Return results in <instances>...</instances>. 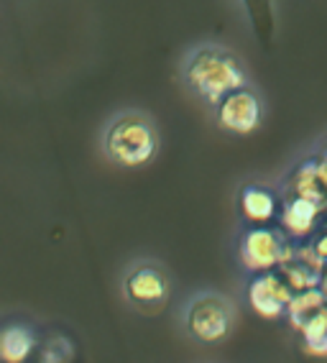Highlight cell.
<instances>
[{"mask_svg":"<svg viewBox=\"0 0 327 363\" xmlns=\"http://www.w3.org/2000/svg\"><path fill=\"white\" fill-rule=\"evenodd\" d=\"M276 208L279 205H276L271 189L261 187V184H248L241 189V213L253 225H266L268 220H274Z\"/></svg>","mask_w":327,"mask_h":363,"instance_id":"8fae6325","label":"cell"},{"mask_svg":"<svg viewBox=\"0 0 327 363\" xmlns=\"http://www.w3.org/2000/svg\"><path fill=\"white\" fill-rule=\"evenodd\" d=\"M294 243H289L284 230L266 225L248 228L241 238V264L246 272H274L292 256Z\"/></svg>","mask_w":327,"mask_h":363,"instance_id":"277c9868","label":"cell"},{"mask_svg":"<svg viewBox=\"0 0 327 363\" xmlns=\"http://www.w3.org/2000/svg\"><path fill=\"white\" fill-rule=\"evenodd\" d=\"M49 363H54V361H49Z\"/></svg>","mask_w":327,"mask_h":363,"instance_id":"ffe728a7","label":"cell"},{"mask_svg":"<svg viewBox=\"0 0 327 363\" xmlns=\"http://www.w3.org/2000/svg\"><path fill=\"white\" fill-rule=\"evenodd\" d=\"M320 164H322V169H325V172H327V149L322 151V156H320Z\"/></svg>","mask_w":327,"mask_h":363,"instance_id":"ac0fdd59","label":"cell"},{"mask_svg":"<svg viewBox=\"0 0 327 363\" xmlns=\"http://www.w3.org/2000/svg\"><path fill=\"white\" fill-rule=\"evenodd\" d=\"M302 335V343H304V350H307L309 356H327V307L320 310L309 320L304 328L299 330Z\"/></svg>","mask_w":327,"mask_h":363,"instance_id":"9a60e30c","label":"cell"},{"mask_svg":"<svg viewBox=\"0 0 327 363\" xmlns=\"http://www.w3.org/2000/svg\"><path fill=\"white\" fill-rule=\"evenodd\" d=\"M248 305L263 320H279L287 315V307L294 297V289L289 286L279 272H261L248 281Z\"/></svg>","mask_w":327,"mask_h":363,"instance_id":"8992f818","label":"cell"},{"mask_svg":"<svg viewBox=\"0 0 327 363\" xmlns=\"http://www.w3.org/2000/svg\"><path fill=\"white\" fill-rule=\"evenodd\" d=\"M184 333L202 345L220 343L236 325V307L217 292H200L187 302L182 312Z\"/></svg>","mask_w":327,"mask_h":363,"instance_id":"3957f363","label":"cell"},{"mask_svg":"<svg viewBox=\"0 0 327 363\" xmlns=\"http://www.w3.org/2000/svg\"><path fill=\"white\" fill-rule=\"evenodd\" d=\"M289 187H292L294 195L309 197V200L322 202V205H325V200H327V172L322 169L320 159L302 162L299 167L294 169Z\"/></svg>","mask_w":327,"mask_h":363,"instance_id":"30bf717a","label":"cell"},{"mask_svg":"<svg viewBox=\"0 0 327 363\" xmlns=\"http://www.w3.org/2000/svg\"><path fill=\"white\" fill-rule=\"evenodd\" d=\"M312 248H314V251H317V256H320V259L327 264V230H322V233L314 235Z\"/></svg>","mask_w":327,"mask_h":363,"instance_id":"2e32d148","label":"cell"},{"mask_svg":"<svg viewBox=\"0 0 327 363\" xmlns=\"http://www.w3.org/2000/svg\"><path fill=\"white\" fill-rule=\"evenodd\" d=\"M325 266L327 264L317 256L312 243H307V246H294L292 256L279 266V274L289 281V286H292L294 292H302V289L320 286Z\"/></svg>","mask_w":327,"mask_h":363,"instance_id":"ba28073f","label":"cell"},{"mask_svg":"<svg viewBox=\"0 0 327 363\" xmlns=\"http://www.w3.org/2000/svg\"><path fill=\"white\" fill-rule=\"evenodd\" d=\"M33 348H36V335L23 323L8 325L0 335V356L6 363H23Z\"/></svg>","mask_w":327,"mask_h":363,"instance_id":"7c38bea8","label":"cell"},{"mask_svg":"<svg viewBox=\"0 0 327 363\" xmlns=\"http://www.w3.org/2000/svg\"><path fill=\"white\" fill-rule=\"evenodd\" d=\"M320 289L325 292V297H327V266H325V274H322V281H320Z\"/></svg>","mask_w":327,"mask_h":363,"instance_id":"e0dca14e","label":"cell"},{"mask_svg":"<svg viewBox=\"0 0 327 363\" xmlns=\"http://www.w3.org/2000/svg\"><path fill=\"white\" fill-rule=\"evenodd\" d=\"M217 123L230 133L248 136L261 123V100L248 87L233 90L217 103Z\"/></svg>","mask_w":327,"mask_h":363,"instance_id":"52a82bcc","label":"cell"},{"mask_svg":"<svg viewBox=\"0 0 327 363\" xmlns=\"http://www.w3.org/2000/svg\"><path fill=\"white\" fill-rule=\"evenodd\" d=\"M184 79L207 103H220L233 90L246 87V69L228 49L200 46L184 67Z\"/></svg>","mask_w":327,"mask_h":363,"instance_id":"6da1fadb","label":"cell"},{"mask_svg":"<svg viewBox=\"0 0 327 363\" xmlns=\"http://www.w3.org/2000/svg\"><path fill=\"white\" fill-rule=\"evenodd\" d=\"M156 130L141 113H123L113 121L105 133V154L120 167H144L156 156Z\"/></svg>","mask_w":327,"mask_h":363,"instance_id":"7a4b0ae2","label":"cell"},{"mask_svg":"<svg viewBox=\"0 0 327 363\" xmlns=\"http://www.w3.org/2000/svg\"><path fill=\"white\" fill-rule=\"evenodd\" d=\"M243 8H246V16L251 21V28H253L256 41L268 49L274 44V33H276V11H274V0H241Z\"/></svg>","mask_w":327,"mask_h":363,"instance_id":"4fadbf2b","label":"cell"},{"mask_svg":"<svg viewBox=\"0 0 327 363\" xmlns=\"http://www.w3.org/2000/svg\"><path fill=\"white\" fill-rule=\"evenodd\" d=\"M325 213H327V200H325Z\"/></svg>","mask_w":327,"mask_h":363,"instance_id":"d6986e66","label":"cell"},{"mask_svg":"<svg viewBox=\"0 0 327 363\" xmlns=\"http://www.w3.org/2000/svg\"><path fill=\"white\" fill-rule=\"evenodd\" d=\"M325 205L314 202L309 197L292 195L282 208V228L289 238H307L312 235L314 225L320 220Z\"/></svg>","mask_w":327,"mask_h":363,"instance_id":"9c48e42d","label":"cell"},{"mask_svg":"<svg viewBox=\"0 0 327 363\" xmlns=\"http://www.w3.org/2000/svg\"><path fill=\"white\" fill-rule=\"evenodd\" d=\"M327 307V297L320 286H312V289H302V292H294L292 302L287 307V320L289 325L294 328L297 333L309 323V320L317 315L320 310Z\"/></svg>","mask_w":327,"mask_h":363,"instance_id":"5bb4252c","label":"cell"},{"mask_svg":"<svg viewBox=\"0 0 327 363\" xmlns=\"http://www.w3.org/2000/svg\"><path fill=\"white\" fill-rule=\"evenodd\" d=\"M123 294L133 307L144 312H156L169 302L171 284L161 266L154 261H141L125 274Z\"/></svg>","mask_w":327,"mask_h":363,"instance_id":"5b68a950","label":"cell"}]
</instances>
